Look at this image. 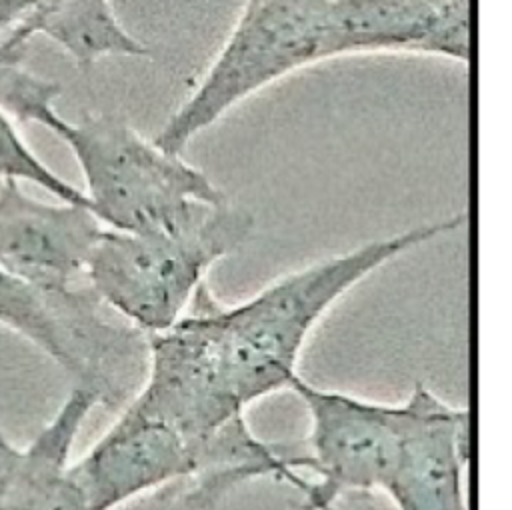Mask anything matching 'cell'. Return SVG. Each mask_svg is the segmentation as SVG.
<instances>
[{
    "instance_id": "12",
    "label": "cell",
    "mask_w": 512,
    "mask_h": 510,
    "mask_svg": "<svg viewBox=\"0 0 512 510\" xmlns=\"http://www.w3.org/2000/svg\"><path fill=\"white\" fill-rule=\"evenodd\" d=\"M96 406V398L84 388L74 386L64 398L50 422L24 448L10 510H90L68 476V464L82 424Z\"/></svg>"
},
{
    "instance_id": "9",
    "label": "cell",
    "mask_w": 512,
    "mask_h": 510,
    "mask_svg": "<svg viewBox=\"0 0 512 510\" xmlns=\"http://www.w3.org/2000/svg\"><path fill=\"white\" fill-rule=\"evenodd\" d=\"M406 426L396 464L382 488L396 510H470V412L424 384L404 398Z\"/></svg>"
},
{
    "instance_id": "11",
    "label": "cell",
    "mask_w": 512,
    "mask_h": 510,
    "mask_svg": "<svg viewBox=\"0 0 512 510\" xmlns=\"http://www.w3.org/2000/svg\"><path fill=\"white\" fill-rule=\"evenodd\" d=\"M38 34L58 44L80 68L110 56L148 54V46L120 22L112 0H42L0 36V46L24 58L30 40Z\"/></svg>"
},
{
    "instance_id": "16",
    "label": "cell",
    "mask_w": 512,
    "mask_h": 510,
    "mask_svg": "<svg viewBox=\"0 0 512 510\" xmlns=\"http://www.w3.org/2000/svg\"><path fill=\"white\" fill-rule=\"evenodd\" d=\"M42 0H0V32L10 30L26 18Z\"/></svg>"
},
{
    "instance_id": "1",
    "label": "cell",
    "mask_w": 512,
    "mask_h": 510,
    "mask_svg": "<svg viewBox=\"0 0 512 510\" xmlns=\"http://www.w3.org/2000/svg\"><path fill=\"white\" fill-rule=\"evenodd\" d=\"M462 222L464 216L454 214L372 238L290 270L236 304H224L210 290L208 312L220 364L236 402L248 408L290 390L314 328L352 288L398 256L454 232Z\"/></svg>"
},
{
    "instance_id": "5",
    "label": "cell",
    "mask_w": 512,
    "mask_h": 510,
    "mask_svg": "<svg viewBox=\"0 0 512 510\" xmlns=\"http://www.w3.org/2000/svg\"><path fill=\"white\" fill-rule=\"evenodd\" d=\"M0 324L52 358L98 406L120 410L144 380L148 336L88 284L44 288L0 268Z\"/></svg>"
},
{
    "instance_id": "6",
    "label": "cell",
    "mask_w": 512,
    "mask_h": 510,
    "mask_svg": "<svg viewBox=\"0 0 512 510\" xmlns=\"http://www.w3.org/2000/svg\"><path fill=\"white\" fill-rule=\"evenodd\" d=\"M290 392L300 398L310 422L294 458L298 476L288 484L300 492V508L318 510L336 506L348 494L382 492L400 452L406 402L320 388L302 374Z\"/></svg>"
},
{
    "instance_id": "8",
    "label": "cell",
    "mask_w": 512,
    "mask_h": 510,
    "mask_svg": "<svg viewBox=\"0 0 512 510\" xmlns=\"http://www.w3.org/2000/svg\"><path fill=\"white\" fill-rule=\"evenodd\" d=\"M194 474V454L176 430L122 406L108 430L76 460L68 476L90 510H116Z\"/></svg>"
},
{
    "instance_id": "7",
    "label": "cell",
    "mask_w": 512,
    "mask_h": 510,
    "mask_svg": "<svg viewBox=\"0 0 512 510\" xmlns=\"http://www.w3.org/2000/svg\"><path fill=\"white\" fill-rule=\"evenodd\" d=\"M472 0H328L326 60L414 54L470 64Z\"/></svg>"
},
{
    "instance_id": "13",
    "label": "cell",
    "mask_w": 512,
    "mask_h": 510,
    "mask_svg": "<svg viewBox=\"0 0 512 510\" xmlns=\"http://www.w3.org/2000/svg\"><path fill=\"white\" fill-rule=\"evenodd\" d=\"M22 60L0 46V112L18 122H36L52 130L60 120L54 108L60 86L30 72Z\"/></svg>"
},
{
    "instance_id": "3",
    "label": "cell",
    "mask_w": 512,
    "mask_h": 510,
    "mask_svg": "<svg viewBox=\"0 0 512 510\" xmlns=\"http://www.w3.org/2000/svg\"><path fill=\"white\" fill-rule=\"evenodd\" d=\"M328 0H244L222 46L152 140L182 154L264 88L326 60Z\"/></svg>"
},
{
    "instance_id": "14",
    "label": "cell",
    "mask_w": 512,
    "mask_h": 510,
    "mask_svg": "<svg viewBox=\"0 0 512 510\" xmlns=\"http://www.w3.org/2000/svg\"><path fill=\"white\" fill-rule=\"evenodd\" d=\"M0 178L32 182L46 192H50L60 202L88 206L82 188H76L54 170H50L22 140L16 128L10 124L8 116L0 112Z\"/></svg>"
},
{
    "instance_id": "4",
    "label": "cell",
    "mask_w": 512,
    "mask_h": 510,
    "mask_svg": "<svg viewBox=\"0 0 512 510\" xmlns=\"http://www.w3.org/2000/svg\"><path fill=\"white\" fill-rule=\"evenodd\" d=\"M52 132L72 150L82 192L106 228H164L228 198L204 170L144 138L122 116L92 114L78 122L60 116Z\"/></svg>"
},
{
    "instance_id": "15",
    "label": "cell",
    "mask_w": 512,
    "mask_h": 510,
    "mask_svg": "<svg viewBox=\"0 0 512 510\" xmlns=\"http://www.w3.org/2000/svg\"><path fill=\"white\" fill-rule=\"evenodd\" d=\"M24 462V448L14 446L2 432H0V510H8Z\"/></svg>"
},
{
    "instance_id": "17",
    "label": "cell",
    "mask_w": 512,
    "mask_h": 510,
    "mask_svg": "<svg viewBox=\"0 0 512 510\" xmlns=\"http://www.w3.org/2000/svg\"><path fill=\"white\" fill-rule=\"evenodd\" d=\"M318 510H338L336 506H322V508H318Z\"/></svg>"
},
{
    "instance_id": "10",
    "label": "cell",
    "mask_w": 512,
    "mask_h": 510,
    "mask_svg": "<svg viewBox=\"0 0 512 510\" xmlns=\"http://www.w3.org/2000/svg\"><path fill=\"white\" fill-rule=\"evenodd\" d=\"M104 228L88 206L36 200L10 178L0 186V268L38 286L78 284Z\"/></svg>"
},
{
    "instance_id": "2",
    "label": "cell",
    "mask_w": 512,
    "mask_h": 510,
    "mask_svg": "<svg viewBox=\"0 0 512 510\" xmlns=\"http://www.w3.org/2000/svg\"><path fill=\"white\" fill-rule=\"evenodd\" d=\"M252 228L254 216L230 198L164 228H104L84 280L112 312L150 336L188 312L208 272L240 250Z\"/></svg>"
}]
</instances>
